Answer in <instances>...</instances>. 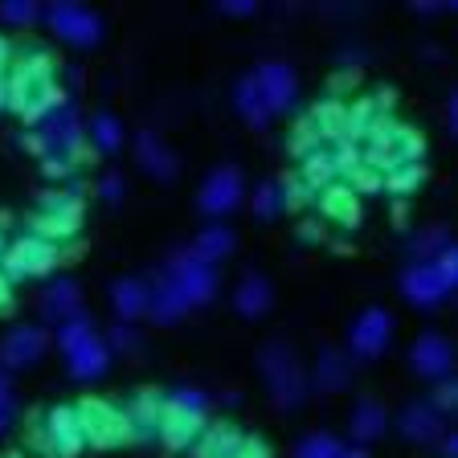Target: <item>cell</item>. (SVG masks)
<instances>
[{
    "instance_id": "cell-35",
    "label": "cell",
    "mask_w": 458,
    "mask_h": 458,
    "mask_svg": "<svg viewBox=\"0 0 458 458\" xmlns=\"http://www.w3.org/2000/svg\"><path fill=\"white\" fill-rule=\"evenodd\" d=\"M413 258L418 262H434V258L442 254V250H450V233L442 225H434V229H421L418 238H413Z\"/></svg>"
},
{
    "instance_id": "cell-9",
    "label": "cell",
    "mask_w": 458,
    "mask_h": 458,
    "mask_svg": "<svg viewBox=\"0 0 458 458\" xmlns=\"http://www.w3.org/2000/svg\"><path fill=\"white\" fill-rule=\"evenodd\" d=\"M38 140L46 148V156H54V160L74 164L78 156H86V131H82V119H78L74 103H62L49 119H41Z\"/></svg>"
},
{
    "instance_id": "cell-30",
    "label": "cell",
    "mask_w": 458,
    "mask_h": 458,
    "mask_svg": "<svg viewBox=\"0 0 458 458\" xmlns=\"http://www.w3.org/2000/svg\"><path fill=\"white\" fill-rule=\"evenodd\" d=\"M348 377H352L348 356L335 352V348H324V352H319V364H315V381H319V389H324V393H340L344 385H348Z\"/></svg>"
},
{
    "instance_id": "cell-34",
    "label": "cell",
    "mask_w": 458,
    "mask_h": 458,
    "mask_svg": "<svg viewBox=\"0 0 458 458\" xmlns=\"http://www.w3.org/2000/svg\"><path fill=\"white\" fill-rule=\"evenodd\" d=\"M311 127L319 135H324V143H332V140H344V103H335V98H327V103H319L311 114Z\"/></svg>"
},
{
    "instance_id": "cell-38",
    "label": "cell",
    "mask_w": 458,
    "mask_h": 458,
    "mask_svg": "<svg viewBox=\"0 0 458 458\" xmlns=\"http://www.w3.org/2000/svg\"><path fill=\"white\" fill-rule=\"evenodd\" d=\"M278 213H283V192H278V184L275 181L258 184L254 189V217L258 221H275Z\"/></svg>"
},
{
    "instance_id": "cell-5",
    "label": "cell",
    "mask_w": 458,
    "mask_h": 458,
    "mask_svg": "<svg viewBox=\"0 0 458 458\" xmlns=\"http://www.w3.org/2000/svg\"><path fill=\"white\" fill-rule=\"evenodd\" d=\"M82 229V189L70 192H41L38 197V213L29 217V233L46 242H66Z\"/></svg>"
},
{
    "instance_id": "cell-21",
    "label": "cell",
    "mask_w": 458,
    "mask_h": 458,
    "mask_svg": "<svg viewBox=\"0 0 458 458\" xmlns=\"http://www.w3.org/2000/svg\"><path fill=\"white\" fill-rule=\"evenodd\" d=\"M66 364H70V377H78V381H95V377L106 372V364H111V348H106V340L90 335V340L78 344L74 352H66Z\"/></svg>"
},
{
    "instance_id": "cell-2",
    "label": "cell",
    "mask_w": 458,
    "mask_h": 458,
    "mask_svg": "<svg viewBox=\"0 0 458 458\" xmlns=\"http://www.w3.org/2000/svg\"><path fill=\"white\" fill-rule=\"evenodd\" d=\"M360 156H364V164H369L372 172L389 176L393 168H405V164H421V156H426V140H421L413 127L393 123L389 114H385L381 123L369 131V140H364Z\"/></svg>"
},
{
    "instance_id": "cell-20",
    "label": "cell",
    "mask_w": 458,
    "mask_h": 458,
    "mask_svg": "<svg viewBox=\"0 0 458 458\" xmlns=\"http://www.w3.org/2000/svg\"><path fill=\"white\" fill-rule=\"evenodd\" d=\"M135 160H140V168L152 172L156 181H172L176 176V156H172V148L156 131L135 135Z\"/></svg>"
},
{
    "instance_id": "cell-24",
    "label": "cell",
    "mask_w": 458,
    "mask_h": 458,
    "mask_svg": "<svg viewBox=\"0 0 458 458\" xmlns=\"http://www.w3.org/2000/svg\"><path fill=\"white\" fill-rule=\"evenodd\" d=\"M397 429L405 434L410 442H438L442 438V418L429 405H421V401H413V405H405L397 418Z\"/></svg>"
},
{
    "instance_id": "cell-12",
    "label": "cell",
    "mask_w": 458,
    "mask_h": 458,
    "mask_svg": "<svg viewBox=\"0 0 458 458\" xmlns=\"http://www.w3.org/2000/svg\"><path fill=\"white\" fill-rule=\"evenodd\" d=\"M393 340V315L385 307H369L348 332V348L356 360H377Z\"/></svg>"
},
{
    "instance_id": "cell-46",
    "label": "cell",
    "mask_w": 458,
    "mask_h": 458,
    "mask_svg": "<svg viewBox=\"0 0 458 458\" xmlns=\"http://www.w3.org/2000/svg\"><path fill=\"white\" fill-rule=\"evenodd\" d=\"M106 348H119V352H140V332L131 324H119L111 332V344Z\"/></svg>"
},
{
    "instance_id": "cell-23",
    "label": "cell",
    "mask_w": 458,
    "mask_h": 458,
    "mask_svg": "<svg viewBox=\"0 0 458 458\" xmlns=\"http://www.w3.org/2000/svg\"><path fill=\"white\" fill-rule=\"evenodd\" d=\"M184 311H189V303H184L181 286L172 283L168 275H164L156 286H148V315H152L156 324H176Z\"/></svg>"
},
{
    "instance_id": "cell-31",
    "label": "cell",
    "mask_w": 458,
    "mask_h": 458,
    "mask_svg": "<svg viewBox=\"0 0 458 458\" xmlns=\"http://www.w3.org/2000/svg\"><path fill=\"white\" fill-rule=\"evenodd\" d=\"M233 103H238L242 119H246L250 127H267L270 119H275V114L267 111V103H262V95H258L254 78H242V82H238V90H233Z\"/></svg>"
},
{
    "instance_id": "cell-7",
    "label": "cell",
    "mask_w": 458,
    "mask_h": 458,
    "mask_svg": "<svg viewBox=\"0 0 458 458\" xmlns=\"http://www.w3.org/2000/svg\"><path fill=\"white\" fill-rule=\"evenodd\" d=\"M62 262V250L46 238H33V233H21L17 242H9L4 250V262H0V275L9 283H29V278H46L54 275V267Z\"/></svg>"
},
{
    "instance_id": "cell-14",
    "label": "cell",
    "mask_w": 458,
    "mask_h": 458,
    "mask_svg": "<svg viewBox=\"0 0 458 458\" xmlns=\"http://www.w3.org/2000/svg\"><path fill=\"white\" fill-rule=\"evenodd\" d=\"M242 192H246V184H242V172L233 164L213 168L209 181L200 184V209L209 217H225V213H233L242 205Z\"/></svg>"
},
{
    "instance_id": "cell-8",
    "label": "cell",
    "mask_w": 458,
    "mask_h": 458,
    "mask_svg": "<svg viewBox=\"0 0 458 458\" xmlns=\"http://www.w3.org/2000/svg\"><path fill=\"white\" fill-rule=\"evenodd\" d=\"M33 446L46 458H78L86 450L82 426H78L74 405H54L46 410V418L33 426Z\"/></svg>"
},
{
    "instance_id": "cell-44",
    "label": "cell",
    "mask_w": 458,
    "mask_h": 458,
    "mask_svg": "<svg viewBox=\"0 0 458 458\" xmlns=\"http://www.w3.org/2000/svg\"><path fill=\"white\" fill-rule=\"evenodd\" d=\"M454 405H458V385L446 377V381H438V389H434V401H429V410L442 418V413H450Z\"/></svg>"
},
{
    "instance_id": "cell-29",
    "label": "cell",
    "mask_w": 458,
    "mask_h": 458,
    "mask_svg": "<svg viewBox=\"0 0 458 458\" xmlns=\"http://www.w3.org/2000/svg\"><path fill=\"white\" fill-rule=\"evenodd\" d=\"M46 315H49V319H57V324H66V319L82 315V286H78L74 278L54 283L46 291Z\"/></svg>"
},
{
    "instance_id": "cell-27",
    "label": "cell",
    "mask_w": 458,
    "mask_h": 458,
    "mask_svg": "<svg viewBox=\"0 0 458 458\" xmlns=\"http://www.w3.org/2000/svg\"><path fill=\"white\" fill-rule=\"evenodd\" d=\"M385 426H389V413H385L381 401H356V410H352V438L360 442V446H369V442H377L385 434Z\"/></svg>"
},
{
    "instance_id": "cell-4",
    "label": "cell",
    "mask_w": 458,
    "mask_h": 458,
    "mask_svg": "<svg viewBox=\"0 0 458 458\" xmlns=\"http://www.w3.org/2000/svg\"><path fill=\"white\" fill-rule=\"evenodd\" d=\"M258 364H262V377H267V389L278 410H299L307 397V377H303L299 356L291 352L286 344H267L262 356H258Z\"/></svg>"
},
{
    "instance_id": "cell-42",
    "label": "cell",
    "mask_w": 458,
    "mask_h": 458,
    "mask_svg": "<svg viewBox=\"0 0 458 458\" xmlns=\"http://www.w3.org/2000/svg\"><path fill=\"white\" fill-rule=\"evenodd\" d=\"M278 192H283V209H303L307 200H315V192L307 189L303 181H286V184H278Z\"/></svg>"
},
{
    "instance_id": "cell-53",
    "label": "cell",
    "mask_w": 458,
    "mask_h": 458,
    "mask_svg": "<svg viewBox=\"0 0 458 458\" xmlns=\"http://www.w3.org/2000/svg\"><path fill=\"white\" fill-rule=\"evenodd\" d=\"M13 307H17V299H13V283L0 275V315H9Z\"/></svg>"
},
{
    "instance_id": "cell-10",
    "label": "cell",
    "mask_w": 458,
    "mask_h": 458,
    "mask_svg": "<svg viewBox=\"0 0 458 458\" xmlns=\"http://www.w3.org/2000/svg\"><path fill=\"white\" fill-rule=\"evenodd\" d=\"M46 17H49L57 38L70 41V46H98V41H103V21L86 9V4L62 0V4H49Z\"/></svg>"
},
{
    "instance_id": "cell-3",
    "label": "cell",
    "mask_w": 458,
    "mask_h": 458,
    "mask_svg": "<svg viewBox=\"0 0 458 458\" xmlns=\"http://www.w3.org/2000/svg\"><path fill=\"white\" fill-rule=\"evenodd\" d=\"M458 283V250H442L434 262H413L401 275V291L413 307H438Z\"/></svg>"
},
{
    "instance_id": "cell-33",
    "label": "cell",
    "mask_w": 458,
    "mask_h": 458,
    "mask_svg": "<svg viewBox=\"0 0 458 458\" xmlns=\"http://www.w3.org/2000/svg\"><path fill=\"white\" fill-rule=\"evenodd\" d=\"M335 176H340V172H335L332 152H327V148H319V152H311L303 160V176H299V181H303L311 192H324L327 184H335Z\"/></svg>"
},
{
    "instance_id": "cell-41",
    "label": "cell",
    "mask_w": 458,
    "mask_h": 458,
    "mask_svg": "<svg viewBox=\"0 0 458 458\" xmlns=\"http://www.w3.org/2000/svg\"><path fill=\"white\" fill-rule=\"evenodd\" d=\"M41 17L38 4H29V0H4L0 4V21H9V25H33Z\"/></svg>"
},
{
    "instance_id": "cell-59",
    "label": "cell",
    "mask_w": 458,
    "mask_h": 458,
    "mask_svg": "<svg viewBox=\"0 0 458 458\" xmlns=\"http://www.w3.org/2000/svg\"><path fill=\"white\" fill-rule=\"evenodd\" d=\"M4 250H9V242H4V233H0V262H4Z\"/></svg>"
},
{
    "instance_id": "cell-28",
    "label": "cell",
    "mask_w": 458,
    "mask_h": 458,
    "mask_svg": "<svg viewBox=\"0 0 458 458\" xmlns=\"http://www.w3.org/2000/svg\"><path fill=\"white\" fill-rule=\"evenodd\" d=\"M111 303L123 324L148 315V283H140V278H119V283L111 286Z\"/></svg>"
},
{
    "instance_id": "cell-17",
    "label": "cell",
    "mask_w": 458,
    "mask_h": 458,
    "mask_svg": "<svg viewBox=\"0 0 458 458\" xmlns=\"http://www.w3.org/2000/svg\"><path fill=\"white\" fill-rule=\"evenodd\" d=\"M205 429V413H192L184 405L164 397V413H160V442L168 450H189L197 442V434Z\"/></svg>"
},
{
    "instance_id": "cell-47",
    "label": "cell",
    "mask_w": 458,
    "mask_h": 458,
    "mask_svg": "<svg viewBox=\"0 0 458 458\" xmlns=\"http://www.w3.org/2000/svg\"><path fill=\"white\" fill-rule=\"evenodd\" d=\"M168 401H176V405H184V410H192V413H205L209 410V397L200 389H176Z\"/></svg>"
},
{
    "instance_id": "cell-56",
    "label": "cell",
    "mask_w": 458,
    "mask_h": 458,
    "mask_svg": "<svg viewBox=\"0 0 458 458\" xmlns=\"http://www.w3.org/2000/svg\"><path fill=\"white\" fill-rule=\"evenodd\" d=\"M442 450H446V454H450V458H454V454H458V438H454V434H442Z\"/></svg>"
},
{
    "instance_id": "cell-48",
    "label": "cell",
    "mask_w": 458,
    "mask_h": 458,
    "mask_svg": "<svg viewBox=\"0 0 458 458\" xmlns=\"http://www.w3.org/2000/svg\"><path fill=\"white\" fill-rule=\"evenodd\" d=\"M98 192H103L106 200H123V192H127L123 176H119V172H106V176H103V184H98Z\"/></svg>"
},
{
    "instance_id": "cell-39",
    "label": "cell",
    "mask_w": 458,
    "mask_h": 458,
    "mask_svg": "<svg viewBox=\"0 0 458 458\" xmlns=\"http://www.w3.org/2000/svg\"><path fill=\"white\" fill-rule=\"evenodd\" d=\"M340 442L332 438V434H307L303 442H299L295 458H340Z\"/></svg>"
},
{
    "instance_id": "cell-19",
    "label": "cell",
    "mask_w": 458,
    "mask_h": 458,
    "mask_svg": "<svg viewBox=\"0 0 458 458\" xmlns=\"http://www.w3.org/2000/svg\"><path fill=\"white\" fill-rule=\"evenodd\" d=\"M242 438H246V434H242L233 421H213V426L200 429L189 450H192V458H233Z\"/></svg>"
},
{
    "instance_id": "cell-57",
    "label": "cell",
    "mask_w": 458,
    "mask_h": 458,
    "mask_svg": "<svg viewBox=\"0 0 458 458\" xmlns=\"http://www.w3.org/2000/svg\"><path fill=\"white\" fill-rule=\"evenodd\" d=\"M66 78H70V86H82V66H70Z\"/></svg>"
},
{
    "instance_id": "cell-15",
    "label": "cell",
    "mask_w": 458,
    "mask_h": 458,
    "mask_svg": "<svg viewBox=\"0 0 458 458\" xmlns=\"http://www.w3.org/2000/svg\"><path fill=\"white\" fill-rule=\"evenodd\" d=\"M49 348V335L33 324H21L13 327L4 340H0V369L13 372V369H29V364H38Z\"/></svg>"
},
{
    "instance_id": "cell-50",
    "label": "cell",
    "mask_w": 458,
    "mask_h": 458,
    "mask_svg": "<svg viewBox=\"0 0 458 458\" xmlns=\"http://www.w3.org/2000/svg\"><path fill=\"white\" fill-rule=\"evenodd\" d=\"M233 458H270V446L258 438H242V446L233 450Z\"/></svg>"
},
{
    "instance_id": "cell-58",
    "label": "cell",
    "mask_w": 458,
    "mask_h": 458,
    "mask_svg": "<svg viewBox=\"0 0 458 458\" xmlns=\"http://www.w3.org/2000/svg\"><path fill=\"white\" fill-rule=\"evenodd\" d=\"M340 458H369V454H364V446H352V450H340Z\"/></svg>"
},
{
    "instance_id": "cell-22",
    "label": "cell",
    "mask_w": 458,
    "mask_h": 458,
    "mask_svg": "<svg viewBox=\"0 0 458 458\" xmlns=\"http://www.w3.org/2000/svg\"><path fill=\"white\" fill-rule=\"evenodd\" d=\"M233 307H238V315H246V319L267 315L270 307H275V286H270V278L246 275L238 283V291H233Z\"/></svg>"
},
{
    "instance_id": "cell-55",
    "label": "cell",
    "mask_w": 458,
    "mask_h": 458,
    "mask_svg": "<svg viewBox=\"0 0 458 458\" xmlns=\"http://www.w3.org/2000/svg\"><path fill=\"white\" fill-rule=\"evenodd\" d=\"M0 111H9V74L0 78Z\"/></svg>"
},
{
    "instance_id": "cell-6",
    "label": "cell",
    "mask_w": 458,
    "mask_h": 458,
    "mask_svg": "<svg viewBox=\"0 0 458 458\" xmlns=\"http://www.w3.org/2000/svg\"><path fill=\"white\" fill-rule=\"evenodd\" d=\"M74 413H78V426H82L86 446L114 450V446H123V442L131 438L123 410H119L114 401H106V397H82L74 405Z\"/></svg>"
},
{
    "instance_id": "cell-1",
    "label": "cell",
    "mask_w": 458,
    "mask_h": 458,
    "mask_svg": "<svg viewBox=\"0 0 458 458\" xmlns=\"http://www.w3.org/2000/svg\"><path fill=\"white\" fill-rule=\"evenodd\" d=\"M62 103H70V98L54 78V57H49V49H41V46L21 49L9 70V111H17L25 123H41V119H49Z\"/></svg>"
},
{
    "instance_id": "cell-52",
    "label": "cell",
    "mask_w": 458,
    "mask_h": 458,
    "mask_svg": "<svg viewBox=\"0 0 458 458\" xmlns=\"http://www.w3.org/2000/svg\"><path fill=\"white\" fill-rule=\"evenodd\" d=\"M13 57H17V49H13V41L9 38H0V78L13 70Z\"/></svg>"
},
{
    "instance_id": "cell-18",
    "label": "cell",
    "mask_w": 458,
    "mask_h": 458,
    "mask_svg": "<svg viewBox=\"0 0 458 458\" xmlns=\"http://www.w3.org/2000/svg\"><path fill=\"white\" fill-rule=\"evenodd\" d=\"M160 413H164V393L160 389H140L131 401H127V429H131V438L140 442H152L160 438Z\"/></svg>"
},
{
    "instance_id": "cell-54",
    "label": "cell",
    "mask_w": 458,
    "mask_h": 458,
    "mask_svg": "<svg viewBox=\"0 0 458 458\" xmlns=\"http://www.w3.org/2000/svg\"><path fill=\"white\" fill-rule=\"evenodd\" d=\"M299 238H303V242H319V238H324V229L315 225V221H303V225H299Z\"/></svg>"
},
{
    "instance_id": "cell-45",
    "label": "cell",
    "mask_w": 458,
    "mask_h": 458,
    "mask_svg": "<svg viewBox=\"0 0 458 458\" xmlns=\"http://www.w3.org/2000/svg\"><path fill=\"white\" fill-rule=\"evenodd\" d=\"M348 181H352V184H348V189H352V192H381V189H385L381 172H372L369 164H360V168H356L352 176H348Z\"/></svg>"
},
{
    "instance_id": "cell-11",
    "label": "cell",
    "mask_w": 458,
    "mask_h": 458,
    "mask_svg": "<svg viewBox=\"0 0 458 458\" xmlns=\"http://www.w3.org/2000/svg\"><path fill=\"white\" fill-rule=\"evenodd\" d=\"M168 278L181 286V295H184L189 307H205L213 295H217V270L205 267V262H197L189 250L168 262Z\"/></svg>"
},
{
    "instance_id": "cell-16",
    "label": "cell",
    "mask_w": 458,
    "mask_h": 458,
    "mask_svg": "<svg viewBox=\"0 0 458 458\" xmlns=\"http://www.w3.org/2000/svg\"><path fill=\"white\" fill-rule=\"evenodd\" d=\"M410 364L418 377H426V381H446L450 364H454V348H450V340L442 332H426L413 340Z\"/></svg>"
},
{
    "instance_id": "cell-36",
    "label": "cell",
    "mask_w": 458,
    "mask_h": 458,
    "mask_svg": "<svg viewBox=\"0 0 458 458\" xmlns=\"http://www.w3.org/2000/svg\"><path fill=\"white\" fill-rule=\"evenodd\" d=\"M95 335V319L90 315H74V319H66V324L57 327V348L62 352H74L82 340H90Z\"/></svg>"
},
{
    "instance_id": "cell-60",
    "label": "cell",
    "mask_w": 458,
    "mask_h": 458,
    "mask_svg": "<svg viewBox=\"0 0 458 458\" xmlns=\"http://www.w3.org/2000/svg\"><path fill=\"white\" fill-rule=\"evenodd\" d=\"M4 458H21V454H17V450H13V454H4Z\"/></svg>"
},
{
    "instance_id": "cell-40",
    "label": "cell",
    "mask_w": 458,
    "mask_h": 458,
    "mask_svg": "<svg viewBox=\"0 0 458 458\" xmlns=\"http://www.w3.org/2000/svg\"><path fill=\"white\" fill-rule=\"evenodd\" d=\"M286 148H291V156L307 160L311 152H319V148H324V135L311 127V119H303V123L295 127V135H291V143H286Z\"/></svg>"
},
{
    "instance_id": "cell-13",
    "label": "cell",
    "mask_w": 458,
    "mask_h": 458,
    "mask_svg": "<svg viewBox=\"0 0 458 458\" xmlns=\"http://www.w3.org/2000/svg\"><path fill=\"white\" fill-rule=\"evenodd\" d=\"M258 86V95L267 103L270 114H283L295 106V95H299V78L295 70L286 66V62H267V66H258V74H250Z\"/></svg>"
},
{
    "instance_id": "cell-25",
    "label": "cell",
    "mask_w": 458,
    "mask_h": 458,
    "mask_svg": "<svg viewBox=\"0 0 458 458\" xmlns=\"http://www.w3.org/2000/svg\"><path fill=\"white\" fill-rule=\"evenodd\" d=\"M233 246H238L233 229L229 225H209V229H200L197 233V242H192L189 254L197 258V262H205V267H217V262H225V258L233 254Z\"/></svg>"
},
{
    "instance_id": "cell-26",
    "label": "cell",
    "mask_w": 458,
    "mask_h": 458,
    "mask_svg": "<svg viewBox=\"0 0 458 458\" xmlns=\"http://www.w3.org/2000/svg\"><path fill=\"white\" fill-rule=\"evenodd\" d=\"M315 205L324 209V217L340 221L344 229H352L360 221V205H356V192L348 184H327L324 192H315Z\"/></svg>"
},
{
    "instance_id": "cell-32",
    "label": "cell",
    "mask_w": 458,
    "mask_h": 458,
    "mask_svg": "<svg viewBox=\"0 0 458 458\" xmlns=\"http://www.w3.org/2000/svg\"><path fill=\"white\" fill-rule=\"evenodd\" d=\"M90 143H95V152H119V148H123V123H119V119H114L111 111H98L95 119H90Z\"/></svg>"
},
{
    "instance_id": "cell-43",
    "label": "cell",
    "mask_w": 458,
    "mask_h": 458,
    "mask_svg": "<svg viewBox=\"0 0 458 458\" xmlns=\"http://www.w3.org/2000/svg\"><path fill=\"white\" fill-rule=\"evenodd\" d=\"M13 413H17V397H13V381H9V372L0 369V434L9 429Z\"/></svg>"
},
{
    "instance_id": "cell-49",
    "label": "cell",
    "mask_w": 458,
    "mask_h": 458,
    "mask_svg": "<svg viewBox=\"0 0 458 458\" xmlns=\"http://www.w3.org/2000/svg\"><path fill=\"white\" fill-rule=\"evenodd\" d=\"M41 172H46L49 181H66L70 172H74V164H70V160H54V156H46V160H41Z\"/></svg>"
},
{
    "instance_id": "cell-51",
    "label": "cell",
    "mask_w": 458,
    "mask_h": 458,
    "mask_svg": "<svg viewBox=\"0 0 458 458\" xmlns=\"http://www.w3.org/2000/svg\"><path fill=\"white\" fill-rule=\"evenodd\" d=\"M221 13H225V17H250V13H254V0H225Z\"/></svg>"
},
{
    "instance_id": "cell-37",
    "label": "cell",
    "mask_w": 458,
    "mask_h": 458,
    "mask_svg": "<svg viewBox=\"0 0 458 458\" xmlns=\"http://www.w3.org/2000/svg\"><path fill=\"white\" fill-rule=\"evenodd\" d=\"M385 189L397 192V197H410V192H418V184L426 181V168L421 164H405V168H393L389 176H381Z\"/></svg>"
}]
</instances>
